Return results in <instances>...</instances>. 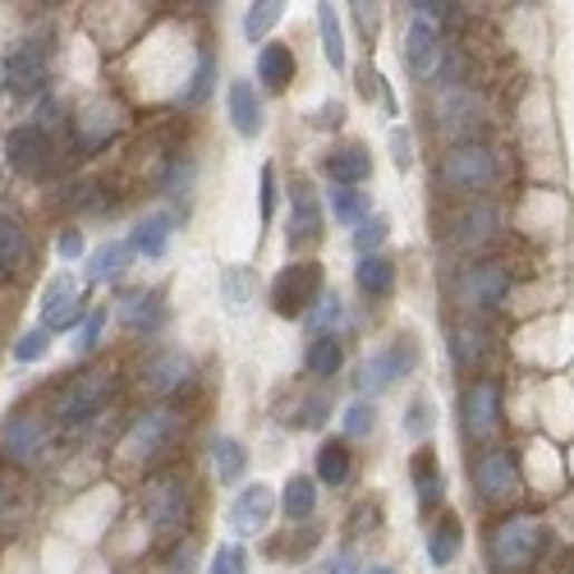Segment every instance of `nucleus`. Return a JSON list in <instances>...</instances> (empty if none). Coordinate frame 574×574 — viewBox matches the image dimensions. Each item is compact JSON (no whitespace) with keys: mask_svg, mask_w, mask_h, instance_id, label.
<instances>
[{"mask_svg":"<svg viewBox=\"0 0 574 574\" xmlns=\"http://www.w3.org/2000/svg\"><path fill=\"white\" fill-rule=\"evenodd\" d=\"M459 6H428V0H418L409 6V23H405V65L418 84H437L446 74V60H450V47H446V32L441 23L455 19Z\"/></svg>","mask_w":574,"mask_h":574,"instance_id":"1","label":"nucleus"},{"mask_svg":"<svg viewBox=\"0 0 574 574\" xmlns=\"http://www.w3.org/2000/svg\"><path fill=\"white\" fill-rule=\"evenodd\" d=\"M115 387H120V377H115L110 368H84V372H74L65 387L56 391L51 424H60V428H88L93 418H101L106 405L115 400Z\"/></svg>","mask_w":574,"mask_h":574,"instance_id":"2","label":"nucleus"},{"mask_svg":"<svg viewBox=\"0 0 574 574\" xmlns=\"http://www.w3.org/2000/svg\"><path fill=\"white\" fill-rule=\"evenodd\" d=\"M188 510H194V487L179 469L152 474L143 483V515L152 524V538H179L188 528Z\"/></svg>","mask_w":574,"mask_h":574,"instance_id":"3","label":"nucleus"},{"mask_svg":"<svg viewBox=\"0 0 574 574\" xmlns=\"http://www.w3.org/2000/svg\"><path fill=\"white\" fill-rule=\"evenodd\" d=\"M538 552H543V519L524 515V510L506 515L487 538V556H492L496 574H528Z\"/></svg>","mask_w":574,"mask_h":574,"instance_id":"4","label":"nucleus"},{"mask_svg":"<svg viewBox=\"0 0 574 574\" xmlns=\"http://www.w3.org/2000/svg\"><path fill=\"white\" fill-rule=\"evenodd\" d=\"M437 179H441V188H450V194L478 203V194H487V188L502 179V162H496V152L487 143H459L441 157Z\"/></svg>","mask_w":574,"mask_h":574,"instance_id":"5","label":"nucleus"},{"mask_svg":"<svg viewBox=\"0 0 574 574\" xmlns=\"http://www.w3.org/2000/svg\"><path fill=\"white\" fill-rule=\"evenodd\" d=\"M184 428H188V418L179 409H147L125 432L120 450H125V459H134V465H152V459H162L184 437Z\"/></svg>","mask_w":574,"mask_h":574,"instance_id":"6","label":"nucleus"},{"mask_svg":"<svg viewBox=\"0 0 574 574\" xmlns=\"http://www.w3.org/2000/svg\"><path fill=\"white\" fill-rule=\"evenodd\" d=\"M322 294H327L322 262H290V266H281V276L272 281V309L281 318H309Z\"/></svg>","mask_w":574,"mask_h":574,"instance_id":"7","label":"nucleus"},{"mask_svg":"<svg viewBox=\"0 0 574 574\" xmlns=\"http://www.w3.org/2000/svg\"><path fill=\"white\" fill-rule=\"evenodd\" d=\"M47 446H51V418L42 409H14L0 424V459H10L19 469L37 465Z\"/></svg>","mask_w":574,"mask_h":574,"instance_id":"8","label":"nucleus"},{"mask_svg":"<svg viewBox=\"0 0 574 574\" xmlns=\"http://www.w3.org/2000/svg\"><path fill=\"white\" fill-rule=\"evenodd\" d=\"M6 88L14 97H47V79H51V47L37 42V37H19L6 51Z\"/></svg>","mask_w":574,"mask_h":574,"instance_id":"9","label":"nucleus"},{"mask_svg":"<svg viewBox=\"0 0 574 574\" xmlns=\"http://www.w3.org/2000/svg\"><path fill=\"white\" fill-rule=\"evenodd\" d=\"M69 129H74V147H79L84 157H97L101 147H110L115 138H120V129H125V110L115 106L110 97H93V101H84L79 110H74Z\"/></svg>","mask_w":574,"mask_h":574,"instance_id":"10","label":"nucleus"},{"mask_svg":"<svg viewBox=\"0 0 574 574\" xmlns=\"http://www.w3.org/2000/svg\"><path fill=\"white\" fill-rule=\"evenodd\" d=\"M414 363H418V340L414 335H396L387 350H377V354H368L359 363V391L368 400L381 396V391H391L405 372H414Z\"/></svg>","mask_w":574,"mask_h":574,"instance_id":"11","label":"nucleus"},{"mask_svg":"<svg viewBox=\"0 0 574 574\" xmlns=\"http://www.w3.org/2000/svg\"><path fill=\"white\" fill-rule=\"evenodd\" d=\"M56 157H60V147H56V134L47 129H37V125H19L10 129L6 138V166L23 179H42L56 171Z\"/></svg>","mask_w":574,"mask_h":574,"instance_id":"12","label":"nucleus"},{"mask_svg":"<svg viewBox=\"0 0 574 574\" xmlns=\"http://www.w3.org/2000/svg\"><path fill=\"white\" fill-rule=\"evenodd\" d=\"M519 455L510 446H492L474 459V492L483 496L487 506H502V502H515L519 492Z\"/></svg>","mask_w":574,"mask_h":574,"instance_id":"13","label":"nucleus"},{"mask_svg":"<svg viewBox=\"0 0 574 574\" xmlns=\"http://www.w3.org/2000/svg\"><path fill=\"white\" fill-rule=\"evenodd\" d=\"M459 424L469 441H492L502 428V387L492 377H474L465 396H459Z\"/></svg>","mask_w":574,"mask_h":574,"instance_id":"14","label":"nucleus"},{"mask_svg":"<svg viewBox=\"0 0 574 574\" xmlns=\"http://www.w3.org/2000/svg\"><path fill=\"white\" fill-rule=\"evenodd\" d=\"M437 134L441 138H450L455 147L459 143H478V134H483V97L474 93V88H446V97L437 101Z\"/></svg>","mask_w":574,"mask_h":574,"instance_id":"15","label":"nucleus"},{"mask_svg":"<svg viewBox=\"0 0 574 574\" xmlns=\"http://www.w3.org/2000/svg\"><path fill=\"white\" fill-rule=\"evenodd\" d=\"M455 294H459L465 309L492 313V309H502L506 294H510V272L502 262H474V266H465V276H459Z\"/></svg>","mask_w":574,"mask_h":574,"instance_id":"16","label":"nucleus"},{"mask_svg":"<svg viewBox=\"0 0 574 574\" xmlns=\"http://www.w3.org/2000/svg\"><path fill=\"white\" fill-rule=\"evenodd\" d=\"M327 240V212L309 179H294L290 188V249H318Z\"/></svg>","mask_w":574,"mask_h":574,"instance_id":"17","label":"nucleus"},{"mask_svg":"<svg viewBox=\"0 0 574 574\" xmlns=\"http://www.w3.org/2000/svg\"><path fill=\"white\" fill-rule=\"evenodd\" d=\"M84 318H88L84 290L74 285V276H56V281L42 290V331L60 335V331L84 327Z\"/></svg>","mask_w":574,"mask_h":574,"instance_id":"18","label":"nucleus"},{"mask_svg":"<svg viewBox=\"0 0 574 574\" xmlns=\"http://www.w3.org/2000/svg\"><path fill=\"white\" fill-rule=\"evenodd\" d=\"M115 318H120V327L129 335H157L166 327V294L162 290H125L120 299H115Z\"/></svg>","mask_w":574,"mask_h":574,"instance_id":"19","label":"nucleus"},{"mask_svg":"<svg viewBox=\"0 0 574 574\" xmlns=\"http://www.w3.org/2000/svg\"><path fill=\"white\" fill-rule=\"evenodd\" d=\"M138 381L152 391V396H175L194 381V359L184 350H157L143 368H138Z\"/></svg>","mask_w":574,"mask_h":574,"instance_id":"20","label":"nucleus"},{"mask_svg":"<svg viewBox=\"0 0 574 574\" xmlns=\"http://www.w3.org/2000/svg\"><path fill=\"white\" fill-rule=\"evenodd\" d=\"M272 515H276V492L266 483H249L235 496V506H230V528H235L240 538H253V533L272 524Z\"/></svg>","mask_w":574,"mask_h":574,"instance_id":"21","label":"nucleus"},{"mask_svg":"<svg viewBox=\"0 0 574 574\" xmlns=\"http://www.w3.org/2000/svg\"><path fill=\"white\" fill-rule=\"evenodd\" d=\"M32 257H37V249H32L28 225L19 216H10V212H0V276H10V281L28 276Z\"/></svg>","mask_w":574,"mask_h":574,"instance_id":"22","label":"nucleus"},{"mask_svg":"<svg viewBox=\"0 0 574 574\" xmlns=\"http://www.w3.org/2000/svg\"><path fill=\"white\" fill-rule=\"evenodd\" d=\"M322 171H327L331 184H340V188H359V184L372 179V157H368V147H363V143H344V147L327 152Z\"/></svg>","mask_w":574,"mask_h":574,"instance_id":"23","label":"nucleus"},{"mask_svg":"<svg viewBox=\"0 0 574 574\" xmlns=\"http://www.w3.org/2000/svg\"><path fill=\"white\" fill-rule=\"evenodd\" d=\"M225 110H230V125H235L240 138L262 134V101H257V88L249 79H235L225 88Z\"/></svg>","mask_w":574,"mask_h":574,"instance_id":"24","label":"nucleus"},{"mask_svg":"<svg viewBox=\"0 0 574 574\" xmlns=\"http://www.w3.org/2000/svg\"><path fill=\"white\" fill-rule=\"evenodd\" d=\"M409 478H414V496L424 510H437L446 502V474H441V459L432 450H418L409 459Z\"/></svg>","mask_w":574,"mask_h":574,"instance_id":"25","label":"nucleus"},{"mask_svg":"<svg viewBox=\"0 0 574 574\" xmlns=\"http://www.w3.org/2000/svg\"><path fill=\"white\" fill-rule=\"evenodd\" d=\"M134 249H129V240H106L101 249H93L88 253V281L93 285H110V281H120L129 266H134Z\"/></svg>","mask_w":574,"mask_h":574,"instance_id":"26","label":"nucleus"},{"mask_svg":"<svg viewBox=\"0 0 574 574\" xmlns=\"http://www.w3.org/2000/svg\"><path fill=\"white\" fill-rule=\"evenodd\" d=\"M294 69H299V60H294V51L285 42H266L257 51V84L266 93H285L294 84Z\"/></svg>","mask_w":574,"mask_h":574,"instance_id":"27","label":"nucleus"},{"mask_svg":"<svg viewBox=\"0 0 574 574\" xmlns=\"http://www.w3.org/2000/svg\"><path fill=\"white\" fill-rule=\"evenodd\" d=\"M171 235H175V216H171V212H147V216L134 225L129 249H134L138 257H166Z\"/></svg>","mask_w":574,"mask_h":574,"instance_id":"28","label":"nucleus"},{"mask_svg":"<svg viewBox=\"0 0 574 574\" xmlns=\"http://www.w3.org/2000/svg\"><path fill=\"white\" fill-rule=\"evenodd\" d=\"M257 299V276L249 266H221V303L230 318H244Z\"/></svg>","mask_w":574,"mask_h":574,"instance_id":"29","label":"nucleus"},{"mask_svg":"<svg viewBox=\"0 0 574 574\" xmlns=\"http://www.w3.org/2000/svg\"><path fill=\"white\" fill-rule=\"evenodd\" d=\"M354 281H359V290H363L368 299H391V294H396V262L381 257V253H368V257H359V266H354Z\"/></svg>","mask_w":574,"mask_h":574,"instance_id":"30","label":"nucleus"},{"mask_svg":"<svg viewBox=\"0 0 574 574\" xmlns=\"http://www.w3.org/2000/svg\"><path fill=\"white\" fill-rule=\"evenodd\" d=\"M354 478V450L350 441H322L318 446V483L322 487H344Z\"/></svg>","mask_w":574,"mask_h":574,"instance_id":"31","label":"nucleus"},{"mask_svg":"<svg viewBox=\"0 0 574 574\" xmlns=\"http://www.w3.org/2000/svg\"><path fill=\"white\" fill-rule=\"evenodd\" d=\"M303 368H309V377H318V381H331V377L344 368V344H340V335H313L309 350H303Z\"/></svg>","mask_w":574,"mask_h":574,"instance_id":"32","label":"nucleus"},{"mask_svg":"<svg viewBox=\"0 0 574 574\" xmlns=\"http://www.w3.org/2000/svg\"><path fill=\"white\" fill-rule=\"evenodd\" d=\"M276 506L285 510V519H290V524L313 519V510H318V478L294 474V478L285 483V492H281V502H276Z\"/></svg>","mask_w":574,"mask_h":574,"instance_id":"33","label":"nucleus"},{"mask_svg":"<svg viewBox=\"0 0 574 574\" xmlns=\"http://www.w3.org/2000/svg\"><path fill=\"white\" fill-rule=\"evenodd\" d=\"M496 225H502V212H496V203H469L465 212H459V221H455L459 244H483V240H492Z\"/></svg>","mask_w":574,"mask_h":574,"instance_id":"34","label":"nucleus"},{"mask_svg":"<svg viewBox=\"0 0 574 574\" xmlns=\"http://www.w3.org/2000/svg\"><path fill=\"white\" fill-rule=\"evenodd\" d=\"M459 547H465V528H459L455 515H441V519L428 528V561L441 570V565H450V561L459 556Z\"/></svg>","mask_w":574,"mask_h":574,"instance_id":"35","label":"nucleus"},{"mask_svg":"<svg viewBox=\"0 0 574 574\" xmlns=\"http://www.w3.org/2000/svg\"><path fill=\"white\" fill-rule=\"evenodd\" d=\"M212 469H216L221 483H240L244 469H249L244 441H240V437H216V441H212Z\"/></svg>","mask_w":574,"mask_h":574,"instance_id":"36","label":"nucleus"},{"mask_svg":"<svg viewBox=\"0 0 574 574\" xmlns=\"http://www.w3.org/2000/svg\"><path fill=\"white\" fill-rule=\"evenodd\" d=\"M487 350H492V344H487V335H483L474 322H459V327L450 331V354H455L459 368L474 372V368L487 359Z\"/></svg>","mask_w":574,"mask_h":574,"instance_id":"37","label":"nucleus"},{"mask_svg":"<svg viewBox=\"0 0 574 574\" xmlns=\"http://www.w3.org/2000/svg\"><path fill=\"white\" fill-rule=\"evenodd\" d=\"M184 84H188L179 93L184 106H203L212 97V88H216V51L212 47H198V69H194V79H184Z\"/></svg>","mask_w":574,"mask_h":574,"instance_id":"38","label":"nucleus"},{"mask_svg":"<svg viewBox=\"0 0 574 574\" xmlns=\"http://www.w3.org/2000/svg\"><path fill=\"white\" fill-rule=\"evenodd\" d=\"M318 32H322V56L331 69H344V32H340V14L335 6H318Z\"/></svg>","mask_w":574,"mask_h":574,"instance_id":"39","label":"nucleus"},{"mask_svg":"<svg viewBox=\"0 0 574 574\" xmlns=\"http://www.w3.org/2000/svg\"><path fill=\"white\" fill-rule=\"evenodd\" d=\"M331 216L335 221H344V225H359V221H368L372 216V198L368 194H359V188H331Z\"/></svg>","mask_w":574,"mask_h":574,"instance_id":"40","label":"nucleus"},{"mask_svg":"<svg viewBox=\"0 0 574 574\" xmlns=\"http://www.w3.org/2000/svg\"><path fill=\"white\" fill-rule=\"evenodd\" d=\"M194 179H198L194 162H188V157H171V166H166V175H162V194L175 198V203H184L188 194H194Z\"/></svg>","mask_w":574,"mask_h":574,"instance_id":"41","label":"nucleus"},{"mask_svg":"<svg viewBox=\"0 0 574 574\" xmlns=\"http://www.w3.org/2000/svg\"><path fill=\"white\" fill-rule=\"evenodd\" d=\"M303 322H309V335H335V331L344 327V303H340L335 294H322L318 309L303 318Z\"/></svg>","mask_w":574,"mask_h":574,"instance_id":"42","label":"nucleus"},{"mask_svg":"<svg viewBox=\"0 0 574 574\" xmlns=\"http://www.w3.org/2000/svg\"><path fill=\"white\" fill-rule=\"evenodd\" d=\"M281 14H285L281 0H262V6H249V14H244V37H249V42H262V37L281 23Z\"/></svg>","mask_w":574,"mask_h":574,"instance_id":"43","label":"nucleus"},{"mask_svg":"<svg viewBox=\"0 0 574 574\" xmlns=\"http://www.w3.org/2000/svg\"><path fill=\"white\" fill-rule=\"evenodd\" d=\"M387 235H391V221L372 212L368 221H359V225H354V253H359V257L377 253L381 244H387Z\"/></svg>","mask_w":574,"mask_h":574,"instance_id":"44","label":"nucleus"},{"mask_svg":"<svg viewBox=\"0 0 574 574\" xmlns=\"http://www.w3.org/2000/svg\"><path fill=\"white\" fill-rule=\"evenodd\" d=\"M10 354L19 359V363H37V359H47L51 354V331H42V327H28L14 344H10Z\"/></svg>","mask_w":574,"mask_h":574,"instance_id":"45","label":"nucleus"},{"mask_svg":"<svg viewBox=\"0 0 574 574\" xmlns=\"http://www.w3.org/2000/svg\"><path fill=\"white\" fill-rule=\"evenodd\" d=\"M327 409H331V400L327 396H299L294 400V414H285L294 428H322L327 424Z\"/></svg>","mask_w":574,"mask_h":574,"instance_id":"46","label":"nucleus"},{"mask_svg":"<svg viewBox=\"0 0 574 574\" xmlns=\"http://www.w3.org/2000/svg\"><path fill=\"white\" fill-rule=\"evenodd\" d=\"M432 432V405H428V396H414L409 400V414H405V437L409 441H424Z\"/></svg>","mask_w":574,"mask_h":574,"instance_id":"47","label":"nucleus"},{"mask_svg":"<svg viewBox=\"0 0 574 574\" xmlns=\"http://www.w3.org/2000/svg\"><path fill=\"white\" fill-rule=\"evenodd\" d=\"M106 322H110V309H88V318H84V327H79V354H84V359L97 354V344H101V335H106Z\"/></svg>","mask_w":574,"mask_h":574,"instance_id":"48","label":"nucleus"},{"mask_svg":"<svg viewBox=\"0 0 574 574\" xmlns=\"http://www.w3.org/2000/svg\"><path fill=\"white\" fill-rule=\"evenodd\" d=\"M377 428V405L372 400H354L344 409V437H368Z\"/></svg>","mask_w":574,"mask_h":574,"instance_id":"49","label":"nucleus"},{"mask_svg":"<svg viewBox=\"0 0 574 574\" xmlns=\"http://www.w3.org/2000/svg\"><path fill=\"white\" fill-rule=\"evenodd\" d=\"M207 574H249V556H244V547H221L216 556H212V570Z\"/></svg>","mask_w":574,"mask_h":574,"instance_id":"50","label":"nucleus"},{"mask_svg":"<svg viewBox=\"0 0 574 574\" xmlns=\"http://www.w3.org/2000/svg\"><path fill=\"white\" fill-rule=\"evenodd\" d=\"M84 249H88L84 230H79V225H65V230H60V240H56V253H60V262H74V257H84Z\"/></svg>","mask_w":574,"mask_h":574,"instance_id":"51","label":"nucleus"},{"mask_svg":"<svg viewBox=\"0 0 574 574\" xmlns=\"http://www.w3.org/2000/svg\"><path fill=\"white\" fill-rule=\"evenodd\" d=\"M391 157H396V166L400 171H409L414 166V138H409V129H391Z\"/></svg>","mask_w":574,"mask_h":574,"instance_id":"52","label":"nucleus"},{"mask_svg":"<svg viewBox=\"0 0 574 574\" xmlns=\"http://www.w3.org/2000/svg\"><path fill=\"white\" fill-rule=\"evenodd\" d=\"M276 212V166H262V221Z\"/></svg>","mask_w":574,"mask_h":574,"instance_id":"53","label":"nucleus"},{"mask_svg":"<svg viewBox=\"0 0 574 574\" xmlns=\"http://www.w3.org/2000/svg\"><path fill=\"white\" fill-rule=\"evenodd\" d=\"M318 574H363V570H359V556L354 552H335L331 561H322Z\"/></svg>","mask_w":574,"mask_h":574,"instance_id":"54","label":"nucleus"},{"mask_svg":"<svg viewBox=\"0 0 574 574\" xmlns=\"http://www.w3.org/2000/svg\"><path fill=\"white\" fill-rule=\"evenodd\" d=\"M313 125H318V129H340V125H344V101H327V106H318Z\"/></svg>","mask_w":574,"mask_h":574,"instance_id":"55","label":"nucleus"},{"mask_svg":"<svg viewBox=\"0 0 574 574\" xmlns=\"http://www.w3.org/2000/svg\"><path fill=\"white\" fill-rule=\"evenodd\" d=\"M354 19H359L363 37H372V32H377V23H381V6H354Z\"/></svg>","mask_w":574,"mask_h":574,"instance_id":"56","label":"nucleus"},{"mask_svg":"<svg viewBox=\"0 0 574 574\" xmlns=\"http://www.w3.org/2000/svg\"><path fill=\"white\" fill-rule=\"evenodd\" d=\"M171 574H194V543L175 547V556H171Z\"/></svg>","mask_w":574,"mask_h":574,"instance_id":"57","label":"nucleus"},{"mask_svg":"<svg viewBox=\"0 0 574 574\" xmlns=\"http://www.w3.org/2000/svg\"><path fill=\"white\" fill-rule=\"evenodd\" d=\"M6 519H10V483L0 478V528H6Z\"/></svg>","mask_w":574,"mask_h":574,"instance_id":"58","label":"nucleus"},{"mask_svg":"<svg viewBox=\"0 0 574 574\" xmlns=\"http://www.w3.org/2000/svg\"><path fill=\"white\" fill-rule=\"evenodd\" d=\"M363 574H396V570H391V565H368Z\"/></svg>","mask_w":574,"mask_h":574,"instance_id":"59","label":"nucleus"}]
</instances>
